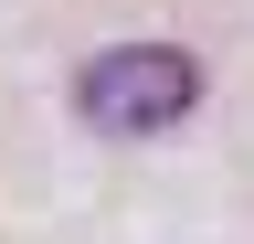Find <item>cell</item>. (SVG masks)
<instances>
[{
    "instance_id": "obj_1",
    "label": "cell",
    "mask_w": 254,
    "mask_h": 244,
    "mask_svg": "<svg viewBox=\"0 0 254 244\" xmlns=\"http://www.w3.org/2000/svg\"><path fill=\"white\" fill-rule=\"evenodd\" d=\"M74 106H85V128H106V138L180 128V117L201 106V64H190L180 43H117V53H95L74 75Z\"/></svg>"
}]
</instances>
